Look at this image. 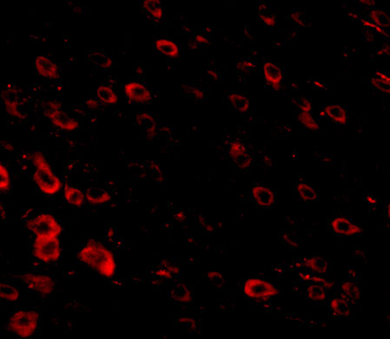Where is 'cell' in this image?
Listing matches in <instances>:
<instances>
[{"label":"cell","instance_id":"obj_14","mask_svg":"<svg viewBox=\"0 0 390 339\" xmlns=\"http://www.w3.org/2000/svg\"><path fill=\"white\" fill-rule=\"evenodd\" d=\"M341 297L345 298L351 303V305L355 306L356 303H360L362 298L360 286L356 282L351 280H347L341 285Z\"/></svg>","mask_w":390,"mask_h":339},{"label":"cell","instance_id":"obj_42","mask_svg":"<svg viewBox=\"0 0 390 339\" xmlns=\"http://www.w3.org/2000/svg\"><path fill=\"white\" fill-rule=\"evenodd\" d=\"M243 65H244V67H245V68H246V67H247V68H251V67H253V64H252V63L245 62Z\"/></svg>","mask_w":390,"mask_h":339},{"label":"cell","instance_id":"obj_13","mask_svg":"<svg viewBox=\"0 0 390 339\" xmlns=\"http://www.w3.org/2000/svg\"><path fill=\"white\" fill-rule=\"evenodd\" d=\"M251 194L256 205L262 208H269L274 206L276 204V196H275L274 192L265 186H262V185L254 186L251 190Z\"/></svg>","mask_w":390,"mask_h":339},{"label":"cell","instance_id":"obj_38","mask_svg":"<svg viewBox=\"0 0 390 339\" xmlns=\"http://www.w3.org/2000/svg\"><path fill=\"white\" fill-rule=\"evenodd\" d=\"M305 127L309 129V130H311V131H317L319 129V125L315 120H313V121L305 125Z\"/></svg>","mask_w":390,"mask_h":339},{"label":"cell","instance_id":"obj_29","mask_svg":"<svg viewBox=\"0 0 390 339\" xmlns=\"http://www.w3.org/2000/svg\"><path fill=\"white\" fill-rule=\"evenodd\" d=\"M371 18L374 21V24L377 26L388 27L389 26V18L386 12L381 10H374L370 13Z\"/></svg>","mask_w":390,"mask_h":339},{"label":"cell","instance_id":"obj_39","mask_svg":"<svg viewBox=\"0 0 390 339\" xmlns=\"http://www.w3.org/2000/svg\"><path fill=\"white\" fill-rule=\"evenodd\" d=\"M86 105L88 107L93 108V109H97V108L99 107V102L95 100V99H89V100L86 102Z\"/></svg>","mask_w":390,"mask_h":339},{"label":"cell","instance_id":"obj_8","mask_svg":"<svg viewBox=\"0 0 390 339\" xmlns=\"http://www.w3.org/2000/svg\"><path fill=\"white\" fill-rule=\"evenodd\" d=\"M334 233L339 236H358L363 234V228L349 217H335L331 221Z\"/></svg>","mask_w":390,"mask_h":339},{"label":"cell","instance_id":"obj_1","mask_svg":"<svg viewBox=\"0 0 390 339\" xmlns=\"http://www.w3.org/2000/svg\"><path fill=\"white\" fill-rule=\"evenodd\" d=\"M79 259L103 277L110 278L116 274V262L113 253L99 242L91 241L82 248Z\"/></svg>","mask_w":390,"mask_h":339},{"label":"cell","instance_id":"obj_4","mask_svg":"<svg viewBox=\"0 0 390 339\" xmlns=\"http://www.w3.org/2000/svg\"><path fill=\"white\" fill-rule=\"evenodd\" d=\"M33 254L43 262L57 261L61 256V244L58 237H36L33 244Z\"/></svg>","mask_w":390,"mask_h":339},{"label":"cell","instance_id":"obj_31","mask_svg":"<svg viewBox=\"0 0 390 339\" xmlns=\"http://www.w3.org/2000/svg\"><path fill=\"white\" fill-rule=\"evenodd\" d=\"M246 152H247V147H246L245 144L239 142V141L233 142L229 146V153L231 159L237 158L239 156L245 154Z\"/></svg>","mask_w":390,"mask_h":339},{"label":"cell","instance_id":"obj_15","mask_svg":"<svg viewBox=\"0 0 390 339\" xmlns=\"http://www.w3.org/2000/svg\"><path fill=\"white\" fill-rule=\"evenodd\" d=\"M16 93L14 90L6 89L1 94V98H3L4 104L7 112L10 115L17 119H23V113L19 110V103L18 98L16 97Z\"/></svg>","mask_w":390,"mask_h":339},{"label":"cell","instance_id":"obj_27","mask_svg":"<svg viewBox=\"0 0 390 339\" xmlns=\"http://www.w3.org/2000/svg\"><path fill=\"white\" fill-rule=\"evenodd\" d=\"M143 8L149 12L155 19H161L164 16V11L161 6V2L158 0H145L143 2Z\"/></svg>","mask_w":390,"mask_h":339},{"label":"cell","instance_id":"obj_43","mask_svg":"<svg viewBox=\"0 0 390 339\" xmlns=\"http://www.w3.org/2000/svg\"><path fill=\"white\" fill-rule=\"evenodd\" d=\"M363 4H366V5H375L374 1H369V0H364V1H361Z\"/></svg>","mask_w":390,"mask_h":339},{"label":"cell","instance_id":"obj_22","mask_svg":"<svg viewBox=\"0 0 390 339\" xmlns=\"http://www.w3.org/2000/svg\"><path fill=\"white\" fill-rule=\"evenodd\" d=\"M325 114L329 117L335 122L344 125L348 121V115L345 109L338 105V104H333L329 105L324 109Z\"/></svg>","mask_w":390,"mask_h":339},{"label":"cell","instance_id":"obj_35","mask_svg":"<svg viewBox=\"0 0 390 339\" xmlns=\"http://www.w3.org/2000/svg\"><path fill=\"white\" fill-rule=\"evenodd\" d=\"M184 88L187 91L188 93H191L192 95L195 96L197 99L201 100V99H203V98H204V94H203V92L201 90L196 89L194 87H186V86H184Z\"/></svg>","mask_w":390,"mask_h":339},{"label":"cell","instance_id":"obj_41","mask_svg":"<svg viewBox=\"0 0 390 339\" xmlns=\"http://www.w3.org/2000/svg\"><path fill=\"white\" fill-rule=\"evenodd\" d=\"M367 200H368L370 205H372V206H374L375 203H376V200H375V199H374V197L371 196H367Z\"/></svg>","mask_w":390,"mask_h":339},{"label":"cell","instance_id":"obj_37","mask_svg":"<svg viewBox=\"0 0 390 339\" xmlns=\"http://www.w3.org/2000/svg\"><path fill=\"white\" fill-rule=\"evenodd\" d=\"M49 105V110H61V104L57 102L51 101L48 103Z\"/></svg>","mask_w":390,"mask_h":339},{"label":"cell","instance_id":"obj_24","mask_svg":"<svg viewBox=\"0 0 390 339\" xmlns=\"http://www.w3.org/2000/svg\"><path fill=\"white\" fill-rule=\"evenodd\" d=\"M306 294L308 298L313 301L321 302L326 300L327 298V289L320 284H314L311 282L310 286H308L306 290Z\"/></svg>","mask_w":390,"mask_h":339},{"label":"cell","instance_id":"obj_9","mask_svg":"<svg viewBox=\"0 0 390 339\" xmlns=\"http://www.w3.org/2000/svg\"><path fill=\"white\" fill-rule=\"evenodd\" d=\"M45 116L51 119V123L55 126L59 127L64 131H72L78 128V121L69 116L67 113L61 110H49L45 112Z\"/></svg>","mask_w":390,"mask_h":339},{"label":"cell","instance_id":"obj_6","mask_svg":"<svg viewBox=\"0 0 390 339\" xmlns=\"http://www.w3.org/2000/svg\"><path fill=\"white\" fill-rule=\"evenodd\" d=\"M27 228L36 237H58L62 233V227L51 214L44 213L28 221Z\"/></svg>","mask_w":390,"mask_h":339},{"label":"cell","instance_id":"obj_21","mask_svg":"<svg viewBox=\"0 0 390 339\" xmlns=\"http://www.w3.org/2000/svg\"><path fill=\"white\" fill-rule=\"evenodd\" d=\"M97 98L102 104L113 105L117 103V95L112 88L106 86H100L96 91Z\"/></svg>","mask_w":390,"mask_h":339},{"label":"cell","instance_id":"obj_2","mask_svg":"<svg viewBox=\"0 0 390 339\" xmlns=\"http://www.w3.org/2000/svg\"><path fill=\"white\" fill-rule=\"evenodd\" d=\"M29 158L35 167L33 179L39 190L46 195L57 194L62 189V182L51 170L45 155L41 152H33Z\"/></svg>","mask_w":390,"mask_h":339},{"label":"cell","instance_id":"obj_10","mask_svg":"<svg viewBox=\"0 0 390 339\" xmlns=\"http://www.w3.org/2000/svg\"><path fill=\"white\" fill-rule=\"evenodd\" d=\"M263 75L271 89L274 91H279L281 89L283 78V70L277 64L265 63L263 65Z\"/></svg>","mask_w":390,"mask_h":339},{"label":"cell","instance_id":"obj_20","mask_svg":"<svg viewBox=\"0 0 390 339\" xmlns=\"http://www.w3.org/2000/svg\"><path fill=\"white\" fill-rule=\"evenodd\" d=\"M304 267L310 273L323 274L328 271V262L321 258L303 259Z\"/></svg>","mask_w":390,"mask_h":339},{"label":"cell","instance_id":"obj_7","mask_svg":"<svg viewBox=\"0 0 390 339\" xmlns=\"http://www.w3.org/2000/svg\"><path fill=\"white\" fill-rule=\"evenodd\" d=\"M21 279L28 288L41 295L51 294L55 289V281L45 274L26 273L21 276Z\"/></svg>","mask_w":390,"mask_h":339},{"label":"cell","instance_id":"obj_28","mask_svg":"<svg viewBox=\"0 0 390 339\" xmlns=\"http://www.w3.org/2000/svg\"><path fill=\"white\" fill-rule=\"evenodd\" d=\"M374 87L377 89L381 90L384 93H389V77L387 75L378 72L375 75V77L372 81Z\"/></svg>","mask_w":390,"mask_h":339},{"label":"cell","instance_id":"obj_30","mask_svg":"<svg viewBox=\"0 0 390 339\" xmlns=\"http://www.w3.org/2000/svg\"><path fill=\"white\" fill-rule=\"evenodd\" d=\"M0 177H1L0 190L5 192V191L10 190L11 185H12V181H11V178H10L9 172L3 164H0Z\"/></svg>","mask_w":390,"mask_h":339},{"label":"cell","instance_id":"obj_32","mask_svg":"<svg viewBox=\"0 0 390 339\" xmlns=\"http://www.w3.org/2000/svg\"><path fill=\"white\" fill-rule=\"evenodd\" d=\"M232 162L238 168L247 169V168L250 167V164L252 162V159H251L250 155L248 152H246L245 154L241 155V156H239L237 158L232 159Z\"/></svg>","mask_w":390,"mask_h":339},{"label":"cell","instance_id":"obj_33","mask_svg":"<svg viewBox=\"0 0 390 339\" xmlns=\"http://www.w3.org/2000/svg\"><path fill=\"white\" fill-rule=\"evenodd\" d=\"M260 18L263 21V23L268 25V26H275L277 24V19L274 16L268 13V12H261L260 13Z\"/></svg>","mask_w":390,"mask_h":339},{"label":"cell","instance_id":"obj_40","mask_svg":"<svg viewBox=\"0 0 390 339\" xmlns=\"http://www.w3.org/2000/svg\"><path fill=\"white\" fill-rule=\"evenodd\" d=\"M195 39H196V41H197L198 44H201V45H205V44L208 43V39H207L206 37L203 36V35H197V36H196V38H195Z\"/></svg>","mask_w":390,"mask_h":339},{"label":"cell","instance_id":"obj_25","mask_svg":"<svg viewBox=\"0 0 390 339\" xmlns=\"http://www.w3.org/2000/svg\"><path fill=\"white\" fill-rule=\"evenodd\" d=\"M0 297L2 299L10 302L18 300L19 292L17 287L6 282L0 284Z\"/></svg>","mask_w":390,"mask_h":339},{"label":"cell","instance_id":"obj_16","mask_svg":"<svg viewBox=\"0 0 390 339\" xmlns=\"http://www.w3.org/2000/svg\"><path fill=\"white\" fill-rule=\"evenodd\" d=\"M329 310L335 317L339 319H345L351 314V303L342 297L334 298L329 303Z\"/></svg>","mask_w":390,"mask_h":339},{"label":"cell","instance_id":"obj_17","mask_svg":"<svg viewBox=\"0 0 390 339\" xmlns=\"http://www.w3.org/2000/svg\"><path fill=\"white\" fill-rule=\"evenodd\" d=\"M64 197L69 205L76 207L82 206L85 200V195L79 188L66 185L64 190Z\"/></svg>","mask_w":390,"mask_h":339},{"label":"cell","instance_id":"obj_18","mask_svg":"<svg viewBox=\"0 0 390 339\" xmlns=\"http://www.w3.org/2000/svg\"><path fill=\"white\" fill-rule=\"evenodd\" d=\"M156 48L160 53L170 59H176L179 55V48L175 42L170 39H160L156 41Z\"/></svg>","mask_w":390,"mask_h":339},{"label":"cell","instance_id":"obj_3","mask_svg":"<svg viewBox=\"0 0 390 339\" xmlns=\"http://www.w3.org/2000/svg\"><path fill=\"white\" fill-rule=\"evenodd\" d=\"M39 315L33 309H19L12 314L9 321L10 330L20 337H30L39 325Z\"/></svg>","mask_w":390,"mask_h":339},{"label":"cell","instance_id":"obj_12","mask_svg":"<svg viewBox=\"0 0 390 339\" xmlns=\"http://www.w3.org/2000/svg\"><path fill=\"white\" fill-rule=\"evenodd\" d=\"M35 68L41 77L48 79H56L59 76L56 64L46 56H36Z\"/></svg>","mask_w":390,"mask_h":339},{"label":"cell","instance_id":"obj_23","mask_svg":"<svg viewBox=\"0 0 390 339\" xmlns=\"http://www.w3.org/2000/svg\"><path fill=\"white\" fill-rule=\"evenodd\" d=\"M228 99L233 108L240 112H246L250 109V100L241 93H230L228 96Z\"/></svg>","mask_w":390,"mask_h":339},{"label":"cell","instance_id":"obj_26","mask_svg":"<svg viewBox=\"0 0 390 339\" xmlns=\"http://www.w3.org/2000/svg\"><path fill=\"white\" fill-rule=\"evenodd\" d=\"M85 199L93 205H100L110 201V194L102 190H89L85 194Z\"/></svg>","mask_w":390,"mask_h":339},{"label":"cell","instance_id":"obj_19","mask_svg":"<svg viewBox=\"0 0 390 339\" xmlns=\"http://www.w3.org/2000/svg\"><path fill=\"white\" fill-rule=\"evenodd\" d=\"M295 191L304 202H314L318 199L315 188L305 182H299L295 185Z\"/></svg>","mask_w":390,"mask_h":339},{"label":"cell","instance_id":"obj_5","mask_svg":"<svg viewBox=\"0 0 390 339\" xmlns=\"http://www.w3.org/2000/svg\"><path fill=\"white\" fill-rule=\"evenodd\" d=\"M244 293L250 299L266 300L276 298L280 294L279 289L274 284L262 278H249L244 284Z\"/></svg>","mask_w":390,"mask_h":339},{"label":"cell","instance_id":"obj_11","mask_svg":"<svg viewBox=\"0 0 390 339\" xmlns=\"http://www.w3.org/2000/svg\"><path fill=\"white\" fill-rule=\"evenodd\" d=\"M125 95L129 100L133 103L142 104L149 100L151 93L143 84L137 82H131L125 86Z\"/></svg>","mask_w":390,"mask_h":339},{"label":"cell","instance_id":"obj_36","mask_svg":"<svg viewBox=\"0 0 390 339\" xmlns=\"http://www.w3.org/2000/svg\"><path fill=\"white\" fill-rule=\"evenodd\" d=\"M298 119H299L300 122H301L302 124H304V125H307V124H309V123H310L314 120L310 112H303V111L299 113V115H298Z\"/></svg>","mask_w":390,"mask_h":339},{"label":"cell","instance_id":"obj_34","mask_svg":"<svg viewBox=\"0 0 390 339\" xmlns=\"http://www.w3.org/2000/svg\"><path fill=\"white\" fill-rule=\"evenodd\" d=\"M298 108L303 112H310L311 110H312V105H311V103L308 99L304 98L298 104Z\"/></svg>","mask_w":390,"mask_h":339}]
</instances>
